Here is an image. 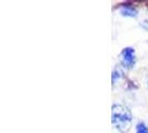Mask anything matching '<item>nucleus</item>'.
Masks as SVG:
<instances>
[{"label":"nucleus","instance_id":"f257e3e1","mask_svg":"<svg viewBox=\"0 0 148 133\" xmlns=\"http://www.w3.org/2000/svg\"><path fill=\"white\" fill-rule=\"evenodd\" d=\"M133 115L124 104H114L111 109V123L119 132L126 133L132 128Z\"/></svg>","mask_w":148,"mask_h":133},{"label":"nucleus","instance_id":"f03ea898","mask_svg":"<svg viewBox=\"0 0 148 133\" xmlns=\"http://www.w3.org/2000/svg\"><path fill=\"white\" fill-rule=\"evenodd\" d=\"M120 62L123 66L126 69H132L136 63V57H135V49L132 47L125 48L120 53Z\"/></svg>","mask_w":148,"mask_h":133},{"label":"nucleus","instance_id":"7ed1b4c3","mask_svg":"<svg viewBox=\"0 0 148 133\" xmlns=\"http://www.w3.org/2000/svg\"><path fill=\"white\" fill-rule=\"evenodd\" d=\"M120 14L125 17H137L138 11L136 8L130 7V6H123L120 8Z\"/></svg>","mask_w":148,"mask_h":133},{"label":"nucleus","instance_id":"20e7f679","mask_svg":"<svg viewBox=\"0 0 148 133\" xmlns=\"http://www.w3.org/2000/svg\"><path fill=\"white\" fill-rule=\"evenodd\" d=\"M136 133H148V126L144 122H139L136 126Z\"/></svg>","mask_w":148,"mask_h":133},{"label":"nucleus","instance_id":"39448f33","mask_svg":"<svg viewBox=\"0 0 148 133\" xmlns=\"http://www.w3.org/2000/svg\"><path fill=\"white\" fill-rule=\"evenodd\" d=\"M120 77V73L118 72V70H114L112 72V83H115V81H117Z\"/></svg>","mask_w":148,"mask_h":133}]
</instances>
